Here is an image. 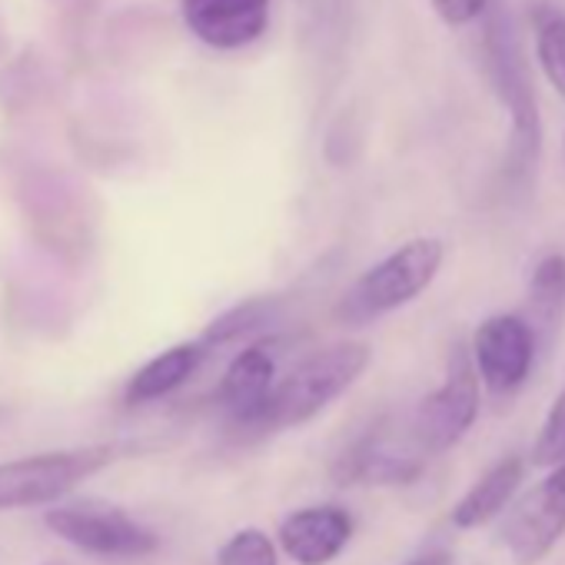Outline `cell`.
Listing matches in <instances>:
<instances>
[{
    "instance_id": "6da1fadb",
    "label": "cell",
    "mask_w": 565,
    "mask_h": 565,
    "mask_svg": "<svg viewBox=\"0 0 565 565\" xmlns=\"http://www.w3.org/2000/svg\"><path fill=\"white\" fill-rule=\"evenodd\" d=\"M370 366L366 343H333L303 356L290 373H282L269 393L259 433L294 429L317 419L333 399H340Z\"/></svg>"
},
{
    "instance_id": "7a4b0ae2",
    "label": "cell",
    "mask_w": 565,
    "mask_h": 565,
    "mask_svg": "<svg viewBox=\"0 0 565 565\" xmlns=\"http://www.w3.org/2000/svg\"><path fill=\"white\" fill-rule=\"evenodd\" d=\"M446 246L436 236H416L373 263L337 303V320L347 327H366L386 313L419 300L439 276Z\"/></svg>"
},
{
    "instance_id": "3957f363",
    "label": "cell",
    "mask_w": 565,
    "mask_h": 565,
    "mask_svg": "<svg viewBox=\"0 0 565 565\" xmlns=\"http://www.w3.org/2000/svg\"><path fill=\"white\" fill-rule=\"evenodd\" d=\"M486 71H489L495 97L502 100L509 114V153H505L509 177L532 180L535 163H539V147H542L539 104L529 84L525 57L519 51V38L502 8H495L486 24Z\"/></svg>"
},
{
    "instance_id": "277c9868",
    "label": "cell",
    "mask_w": 565,
    "mask_h": 565,
    "mask_svg": "<svg viewBox=\"0 0 565 565\" xmlns=\"http://www.w3.org/2000/svg\"><path fill=\"white\" fill-rule=\"evenodd\" d=\"M114 459H117V446L100 443V446L54 449V452H34L24 459L0 462V512L57 505L84 479L104 472Z\"/></svg>"
},
{
    "instance_id": "5b68a950",
    "label": "cell",
    "mask_w": 565,
    "mask_h": 565,
    "mask_svg": "<svg viewBox=\"0 0 565 565\" xmlns=\"http://www.w3.org/2000/svg\"><path fill=\"white\" fill-rule=\"evenodd\" d=\"M44 522L57 539L97 558H147L160 548V535L150 525L100 499L57 502Z\"/></svg>"
},
{
    "instance_id": "8992f818",
    "label": "cell",
    "mask_w": 565,
    "mask_h": 565,
    "mask_svg": "<svg viewBox=\"0 0 565 565\" xmlns=\"http://www.w3.org/2000/svg\"><path fill=\"white\" fill-rule=\"evenodd\" d=\"M479 416V376L472 370L469 350L456 347L439 390L419 399L413 419L406 423L426 459L452 449Z\"/></svg>"
},
{
    "instance_id": "52a82bcc",
    "label": "cell",
    "mask_w": 565,
    "mask_h": 565,
    "mask_svg": "<svg viewBox=\"0 0 565 565\" xmlns=\"http://www.w3.org/2000/svg\"><path fill=\"white\" fill-rule=\"evenodd\" d=\"M423 466L426 452L416 446L409 426L383 419L333 462V479L340 486H409Z\"/></svg>"
},
{
    "instance_id": "ba28073f",
    "label": "cell",
    "mask_w": 565,
    "mask_h": 565,
    "mask_svg": "<svg viewBox=\"0 0 565 565\" xmlns=\"http://www.w3.org/2000/svg\"><path fill=\"white\" fill-rule=\"evenodd\" d=\"M565 535V462L539 479L509 509L499 539L519 565L542 562Z\"/></svg>"
},
{
    "instance_id": "9c48e42d",
    "label": "cell",
    "mask_w": 565,
    "mask_h": 565,
    "mask_svg": "<svg viewBox=\"0 0 565 565\" xmlns=\"http://www.w3.org/2000/svg\"><path fill=\"white\" fill-rule=\"evenodd\" d=\"M279 347L282 343L276 337L256 340L246 350H239L220 376L216 403L223 416L243 433H259V419L279 380Z\"/></svg>"
},
{
    "instance_id": "30bf717a",
    "label": "cell",
    "mask_w": 565,
    "mask_h": 565,
    "mask_svg": "<svg viewBox=\"0 0 565 565\" xmlns=\"http://www.w3.org/2000/svg\"><path fill=\"white\" fill-rule=\"evenodd\" d=\"M535 356H539L535 337L529 323L515 313H499L482 320L469 350L479 383H486L492 393L519 390L529 380Z\"/></svg>"
},
{
    "instance_id": "8fae6325",
    "label": "cell",
    "mask_w": 565,
    "mask_h": 565,
    "mask_svg": "<svg viewBox=\"0 0 565 565\" xmlns=\"http://www.w3.org/2000/svg\"><path fill=\"white\" fill-rule=\"evenodd\" d=\"M186 31L213 51H243L269 28V0H180Z\"/></svg>"
},
{
    "instance_id": "7c38bea8",
    "label": "cell",
    "mask_w": 565,
    "mask_h": 565,
    "mask_svg": "<svg viewBox=\"0 0 565 565\" xmlns=\"http://www.w3.org/2000/svg\"><path fill=\"white\" fill-rule=\"evenodd\" d=\"M356 522L343 505H307L276 529V545L297 565H330L353 539Z\"/></svg>"
},
{
    "instance_id": "4fadbf2b",
    "label": "cell",
    "mask_w": 565,
    "mask_h": 565,
    "mask_svg": "<svg viewBox=\"0 0 565 565\" xmlns=\"http://www.w3.org/2000/svg\"><path fill=\"white\" fill-rule=\"evenodd\" d=\"M206 360V347L200 340L193 343H177L163 353H157L153 360H147L127 383L124 399L127 406H143V403H157L170 393H177L183 383H190L196 376V370Z\"/></svg>"
},
{
    "instance_id": "5bb4252c",
    "label": "cell",
    "mask_w": 565,
    "mask_h": 565,
    "mask_svg": "<svg viewBox=\"0 0 565 565\" xmlns=\"http://www.w3.org/2000/svg\"><path fill=\"white\" fill-rule=\"evenodd\" d=\"M525 466L522 459L509 456L502 462H495L456 505H452V525L456 529H479L489 525L495 515H502L509 509V502L515 499L519 486H522Z\"/></svg>"
},
{
    "instance_id": "9a60e30c",
    "label": "cell",
    "mask_w": 565,
    "mask_h": 565,
    "mask_svg": "<svg viewBox=\"0 0 565 565\" xmlns=\"http://www.w3.org/2000/svg\"><path fill=\"white\" fill-rule=\"evenodd\" d=\"M535 337V347H552L565 320V256H545L529 279V317H522Z\"/></svg>"
},
{
    "instance_id": "2e32d148",
    "label": "cell",
    "mask_w": 565,
    "mask_h": 565,
    "mask_svg": "<svg viewBox=\"0 0 565 565\" xmlns=\"http://www.w3.org/2000/svg\"><path fill=\"white\" fill-rule=\"evenodd\" d=\"M535 31V57L545 71L548 84L565 97V14L558 11H535L532 14Z\"/></svg>"
},
{
    "instance_id": "e0dca14e",
    "label": "cell",
    "mask_w": 565,
    "mask_h": 565,
    "mask_svg": "<svg viewBox=\"0 0 565 565\" xmlns=\"http://www.w3.org/2000/svg\"><path fill=\"white\" fill-rule=\"evenodd\" d=\"M273 310H276L273 300H246V303L226 310L223 317H216V320L206 327V333H203L200 343H203L206 350H210L213 343H216V347H220V343H233V340H239V337L259 330L263 323H269Z\"/></svg>"
},
{
    "instance_id": "ac0fdd59",
    "label": "cell",
    "mask_w": 565,
    "mask_h": 565,
    "mask_svg": "<svg viewBox=\"0 0 565 565\" xmlns=\"http://www.w3.org/2000/svg\"><path fill=\"white\" fill-rule=\"evenodd\" d=\"M216 565H279V548L263 529L249 525V529L233 532L220 545Z\"/></svg>"
},
{
    "instance_id": "d6986e66",
    "label": "cell",
    "mask_w": 565,
    "mask_h": 565,
    "mask_svg": "<svg viewBox=\"0 0 565 565\" xmlns=\"http://www.w3.org/2000/svg\"><path fill=\"white\" fill-rule=\"evenodd\" d=\"M532 462L535 466H558L565 462V390L555 399L552 413L545 416L535 443H532Z\"/></svg>"
},
{
    "instance_id": "ffe728a7",
    "label": "cell",
    "mask_w": 565,
    "mask_h": 565,
    "mask_svg": "<svg viewBox=\"0 0 565 565\" xmlns=\"http://www.w3.org/2000/svg\"><path fill=\"white\" fill-rule=\"evenodd\" d=\"M489 8V0H433V11L443 18V24L449 28H462L472 24L476 18H482Z\"/></svg>"
},
{
    "instance_id": "44dd1931",
    "label": "cell",
    "mask_w": 565,
    "mask_h": 565,
    "mask_svg": "<svg viewBox=\"0 0 565 565\" xmlns=\"http://www.w3.org/2000/svg\"><path fill=\"white\" fill-rule=\"evenodd\" d=\"M406 565H452V555L449 552H426V555H419V558H413Z\"/></svg>"
}]
</instances>
